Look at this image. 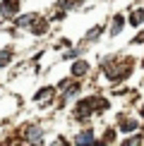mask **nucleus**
I'll return each instance as SVG.
<instances>
[{"instance_id":"f257e3e1","label":"nucleus","mask_w":144,"mask_h":146,"mask_svg":"<svg viewBox=\"0 0 144 146\" xmlns=\"http://www.w3.org/2000/svg\"><path fill=\"white\" fill-rule=\"evenodd\" d=\"M17 10H19V0H3V15L5 17L17 15Z\"/></svg>"},{"instance_id":"423d86ee","label":"nucleus","mask_w":144,"mask_h":146,"mask_svg":"<svg viewBox=\"0 0 144 146\" xmlns=\"http://www.w3.org/2000/svg\"><path fill=\"white\" fill-rule=\"evenodd\" d=\"M123 24H125V19L118 15L115 19H113V24H111V36H115V34H120V31H123Z\"/></svg>"},{"instance_id":"f8f14e48","label":"nucleus","mask_w":144,"mask_h":146,"mask_svg":"<svg viewBox=\"0 0 144 146\" xmlns=\"http://www.w3.org/2000/svg\"><path fill=\"white\" fill-rule=\"evenodd\" d=\"M144 139L142 137H135V139H127V141H125V146H132V144H142Z\"/></svg>"},{"instance_id":"9d476101","label":"nucleus","mask_w":144,"mask_h":146,"mask_svg":"<svg viewBox=\"0 0 144 146\" xmlns=\"http://www.w3.org/2000/svg\"><path fill=\"white\" fill-rule=\"evenodd\" d=\"M10 58H12L10 50H3V53H0V67H5V65L10 62Z\"/></svg>"},{"instance_id":"f03ea898","label":"nucleus","mask_w":144,"mask_h":146,"mask_svg":"<svg viewBox=\"0 0 144 146\" xmlns=\"http://www.w3.org/2000/svg\"><path fill=\"white\" fill-rule=\"evenodd\" d=\"M87 72H89V65L84 62V60H77V62L72 65V74L75 77H82V74H87Z\"/></svg>"},{"instance_id":"ddd939ff","label":"nucleus","mask_w":144,"mask_h":146,"mask_svg":"<svg viewBox=\"0 0 144 146\" xmlns=\"http://www.w3.org/2000/svg\"><path fill=\"white\" fill-rule=\"evenodd\" d=\"M113 137H115V132L108 129V132H106V141H113Z\"/></svg>"},{"instance_id":"9b49d317","label":"nucleus","mask_w":144,"mask_h":146,"mask_svg":"<svg viewBox=\"0 0 144 146\" xmlns=\"http://www.w3.org/2000/svg\"><path fill=\"white\" fill-rule=\"evenodd\" d=\"M99 34H101V27H96V29H91V31L87 34V41H96V38H99Z\"/></svg>"},{"instance_id":"20e7f679","label":"nucleus","mask_w":144,"mask_h":146,"mask_svg":"<svg viewBox=\"0 0 144 146\" xmlns=\"http://www.w3.org/2000/svg\"><path fill=\"white\" fill-rule=\"evenodd\" d=\"M36 19H39L36 15H27V17H19V19H17V27H29V29H31Z\"/></svg>"},{"instance_id":"7ed1b4c3","label":"nucleus","mask_w":144,"mask_h":146,"mask_svg":"<svg viewBox=\"0 0 144 146\" xmlns=\"http://www.w3.org/2000/svg\"><path fill=\"white\" fill-rule=\"evenodd\" d=\"M24 134H27V141H41V129L39 127H27Z\"/></svg>"},{"instance_id":"1a4fd4ad","label":"nucleus","mask_w":144,"mask_h":146,"mask_svg":"<svg viewBox=\"0 0 144 146\" xmlns=\"http://www.w3.org/2000/svg\"><path fill=\"white\" fill-rule=\"evenodd\" d=\"M77 144H94V134L91 132H82V134L77 137Z\"/></svg>"},{"instance_id":"4468645a","label":"nucleus","mask_w":144,"mask_h":146,"mask_svg":"<svg viewBox=\"0 0 144 146\" xmlns=\"http://www.w3.org/2000/svg\"><path fill=\"white\" fill-rule=\"evenodd\" d=\"M142 115H144V108H142Z\"/></svg>"},{"instance_id":"39448f33","label":"nucleus","mask_w":144,"mask_h":146,"mask_svg":"<svg viewBox=\"0 0 144 146\" xmlns=\"http://www.w3.org/2000/svg\"><path fill=\"white\" fill-rule=\"evenodd\" d=\"M142 22H144V10H135L130 15V24H132V27H139Z\"/></svg>"},{"instance_id":"6e6552de","label":"nucleus","mask_w":144,"mask_h":146,"mask_svg":"<svg viewBox=\"0 0 144 146\" xmlns=\"http://www.w3.org/2000/svg\"><path fill=\"white\" fill-rule=\"evenodd\" d=\"M120 129L123 132H132V129H137V122L135 120H120Z\"/></svg>"},{"instance_id":"0eeeda50","label":"nucleus","mask_w":144,"mask_h":146,"mask_svg":"<svg viewBox=\"0 0 144 146\" xmlns=\"http://www.w3.org/2000/svg\"><path fill=\"white\" fill-rule=\"evenodd\" d=\"M51 96H53V89L46 86V89H41L39 94H36V101H51Z\"/></svg>"}]
</instances>
